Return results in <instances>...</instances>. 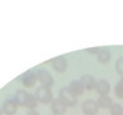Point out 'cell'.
Returning <instances> with one entry per match:
<instances>
[{"mask_svg": "<svg viewBox=\"0 0 123 115\" xmlns=\"http://www.w3.org/2000/svg\"><path fill=\"white\" fill-rule=\"evenodd\" d=\"M19 78H21V80H22L23 87H26V88L33 87L35 84H36V82H37V74L35 72H31V70L23 73Z\"/></svg>", "mask_w": 123, "mask_h": 115, "instance_id": "obj_4", "label": "cell"}, {"mask_svg": "<svg viewBox=\"0 0 123 115\" xmlns=\"http://www.w3.org/2000/svg\"><path fill=\"white\" fill-rule=\"evenodd\" d=\"M67 109H68L67 104H65L60 97H55L53 100V102H51V111H53L54 115H63V114H65Z\"/></svg>", "mask_w": 123, "mask_h": 115, "instance_id": "obj_6", "label": "cell"}, {"mask_svg": "<svg viewBox=\"0 0 123 115\" xmlns=\"http://www.w3.org/2000/svg\"><path fill=\"white\" fill-rule=\"evenodd\" d=\"M51 63L54 70L58 72V73H64L67 70V67H68V61L64 56H55L54 59L50 60Z\"/></svg>", "mask_w": 123, "mask_h": 115, "instance_id": "obj_7", "label": "cell"}, {"mask_svg": "<svg viewBox=\"0 0 123 115\" xmlns=\"http://www.w3.org/2000/svg\"><path fill=\"white\" fill-rule=\"evenodd\" d=\"M99 105L95 100H91V98H87L85 100L83 104H82V111L85 115H95L96 113L99 111Z\"/></svg>", "mask_w": 123, "mask_h": 115, "instance_id": "obj_5", "label": "cell"}, {"mask_svg": "<svg viewBox=\"0 0 123 115\" xmlns=\"http://www.w3.org/2000/svg\"><path fill=\"white\" fill-rule=\"evenodd\" d=\"M114 93L118 98H123V75L117 82V84L114 86Z\"/></svg>", "mask_w": 123, "mask_h": 115, "instance_id": "obj_16", "label": "cell"}, {"mask_svg": "<svg viewBox=\"0 0 123 115\" xmlns=\"http://www.w3.org/2000/svg\"><path fill=\"white\" fill-rule=\"evenodd\" d=\"M95 91L99 93V96L108 95L110 92V83L108 82L106 79H99V80H96Z\"/></svg>", "mask_w": 123, "mask_h": 115, "instance_id": "obj_9", "label": "cell"}, {"mask_svg": "<svg viewBox=\"0 0 123 115\" xmlns=\"http://www.w3.org/2000/svg\"><path fill=\"white\" fill-rule=\"evenodd\" d=\"M109 110H110L111 115H123V107L119 104H113Z\"/></svg>", "mask_w": 123, "mask_h": 115, "instance_id": "obj_17", "label": "cell"}, {"mask_svg": "<svg viewBox=\"0 0 123 115\" xmlns=\"http://www.w3.org/2000/svg\"><path fill=\"white\" fill-rule=\"evenodd\" d=\"M26 115H40V113H38L37 110H28Z\"/></svg>", "mask_w": 123, "mask_h": 115, "instance_id": "obj_20", "label": "cell"}, {"mask_svg": "<svg viewBox=\"0 0 123 115\" xmlns=\"http://www.w3.org/2000/svg\"><path fill=\"white\" fill-rule=\"evenodd\" d=\"M1 109H3V113L5 115H14L15 113H17V109H18V105L14 102L13 98H8L5 100V101L3 102L1 105Z\"/></svg>", "mask_w": 123, "mask_h": 115, "instance_id": "obj_8", "label": "cell"}, {"mask_svg": "<svg viewBox=\"0 0 123 115\" xmlns=\"http://www.w3.org/2000/svg\"><path fill=\"white\" fill-rule=\"evenodd\" d=\"M96 102H98L99 107H103V109H110V106L113 105V100L109 97V95L99 96V98Z\"/></svg>", "mask_w": 123, "mask_h": 115, "instance_id": "obj_14", "label": "cell"}, {"mask_svg": "<svg viewBox=\"0 0 123 115\" xmlns=\"http://www.w3.org/2000/svg\"><path fill=\"white\" fill-rule=\"evenodd\" d=\"M37 104H38V100L35 95L32 93H28V97H27V101H26V107L28 110H36L37 107Z\"/></svg>", "mask_w": 123, "mask_h": 115, "instance_id": "obj_15", "label": "cell"}, {"mask_svg": "<svg viewBox=\"0 0 123 115\" xmlns=\"http://www.w3.org/2000/svg\"><path fill=\"white\" fill-rule=\"evenodd\" d=\"M96 58H98V61L99 63H101V64H106V63H109L110 61V58H111V54L110 51L108 49H101L100 47L99 50V52H98V55H96Z\"/></svg>", "mask_w": 123, "mask_h": 115, "instance_id": "obj_12", "label": "cell"}, {"mask_svg": "<svg viewBox=\"0 0 123 115\" xmlns=\"http://www.w3.org/2000/svg\"><path fill=\"white\" fill-rule=\"evenodd\" d=\"M59 97L67 104L68 107L69 106L73 107V106L77 105V95L73 93L69 87H63L62 88V90L59 91Z\"/></svg>", "mask_w": 123, "mask_h": 115, "instance_id": "obj_2", "label": "cell"}, {"mask_svg": "<svg viewBox=\"0 0 123 115\" xmlns=\"http://www.w3.org/2000/svg\"><path fill=\"white\" fill-rule=\"evenodd\" d=\"M37 80L40 82L41 86L44 87H53L54 84V78L51 75V73L49 70H46V69H40V70H37Z\"/></svg>", "mask_w": 123, "mask_h": 115, "instance_id": "obj_3", "label": "cell"}, {"mask_svg": "<svg viewBox=\"0 0 123 115\" xmlns=\"http://www.w3.org/2000/svg\"><path fill=\"white\" fill-rule=\"evenodd\" d=\"M27 97H28V92L22 88V90H18V91L14 93L13 100H14V102L17 104L18 106H21V107H22V106H26Z\"/></svg>", "mask_w": 123, "mask_h": 115, "instance_id": "obj_11", "label": "cell"}, {"mask_svg": "<svg viewBox=\"0 0 123 115\" xmlns=\"http://www.w3.org/2000/svg\"><path fill=\"white\" fill-rule=\"evenodd\" d=\"M80 80L81 83L83 84L85 90H95V86H96V80H95V77L91 75V74H83L80 77Z\"/></svg>", "mask_w": 123, "mask_h": 115, "instance_id": "obj_10", "label": "cell"}, {"mask_svg": "<svg viewBox=\"0 0 123 115\" xmlns=\"http://www.w3.org/2000/svg\"><path fill=\"white\" fill-rule=\"evenodd\" d=\"M0 115H4V113H3V109H1V106H0Z\"/></svg>", "mask_w": 123, "mask_h": 115, "instance_id": "obj_21", "label": "cell"}, {"mask_svg": "<svg viewBox=\"0 0 123 115\" xmlns=\"http://www.w3.org/2000/svg\"><path fill=\"white\" fill-rule=\"evenodd\" d=\"M69 88H71V91L73 92L74 95H82L83 92H85V87H83V84L81 83V80L80 79H74V80H72L71 83H69Z\"/></svg>", "mask_w": 123, "mask_h": 115, "instance_id": "obj_13", "label": "cell"}, {"mask_svg": "<svg viewBox=\"0 0 123 115\" xmlns=\"http://www.w3.org/2000/svg\"><path fill=\"white\" fill-rule=\"evenodd\" d=\"M99 50H100V47H92V49H87L86 51L88 52V54H91V55H98V52H99Z\"/></svg>", "mask_w": 123, "mask_h": 115, "instance_id": "obj_19", "label": "cell"}, {"mask_svg": "<svg viewBox=\"0 0 123 115\" xmlns=\"http://www.w3.org/2000/svg\"><path fill=\"white\" fill-rule=\"evenodd\" d=\"M35 96L37 97L38 102L44 104V105H48V104H51L53 100H54V96H53V92H51V88L49 87H44V86H40L35 92Z\"/></svg>", "mask_w": 123, "mask_h": 115, "instance_id": "obj_1", "label": "cell"}, {"mask_svg": "<svg viewBox=\"0 0 123 115\" xmlns=\"http://www.w3.org/2000/svg\"><path fill=\"white\" fill-rule=\"evenodd\" d=\"M115 70L121 75H123V56L118 58V60L115 61Z\"/></svg>", "mask_w": 123, "mask_h": 115, "instance_id": "obj_18", "label": "cell"}]
</instances>
